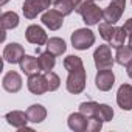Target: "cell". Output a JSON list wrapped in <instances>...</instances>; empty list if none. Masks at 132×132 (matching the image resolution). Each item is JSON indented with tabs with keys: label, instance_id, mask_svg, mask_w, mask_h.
I'll return each instance as SVG.
<instances>
[{
	"label": "cell",
	"instance_id": "1",
	"mask_svg": "<svg viewBox=\"0 0 132 132\" xmlns=\"http://www.w3.org/2000/svg\"><path fill=\"white\" fill-rule=\"evenodd\" d=\"M76 13L82 17L84 23L89 27L100 25V20H103V10L95 3V0H84L76 8Z\"/></svg>",
	"mask_w": 132,
	"mask_h": 132
},
{
	"label": "cell",
	"instance_id": "2",
	"mask_svg": "<svg viewBox=\"0 0 132 132\" xmlns=\"http://www.w3.org/2000/svg\"><path fill=\"white\" fill-rule=\"evenodd\" d=\"M86 69H78L73 72H69L67 76V82H65V87H67V92L73 93V95H79L84 92L86 89Z\"/></svg>",
	"mask_w": 132,
	"mask_h": 132
},
{
	"label": "cell",
	"instance_id": "3",
	"mask_svg": "<svg viewBox=\"0 0 132 132\" xmlns=\"http://www.w3.org/2000/svg\"><path fill=\"white\" fill-rule=\"evenodd\" d=\"M95 44V33L89 28H79L72 34V45L76 50H87Z\"/></svg>",
	"mask_w": 132,
	"mask_h": 132
},
{
	"label": "cell",
	"instance_id": "4",
	"mask_svg": "<svg viewBox=\"0 0 132 132\" xmlns=\"http://www.w3.org/2000/svg\"><path fill=\"white\" fill-rule=\"evenodd\" d=\"M51 3H53L51 0H25L22 5V13H23L25 19L33 20L37 17V14L47 11Z\"/></svg>",
	"mask_w": 132,
	"mask_h": 132
},
{
	"label": "cell",
	"instance_id": "5",
	"mask_svg": "<svg viewBox=\"0 0 132 132\" xmlns=\"http://www.w3.org/2000/svg\"><path fill=\"white\" fill-rule=\"evenodd\" d=\"M93 62H95V67L98 70L112 69L115 64V57L112 56L110 45H100L93 53Z\"/></svg>",
	"mask_w": 132,
	"mask_h": 132
},
{
	"label": "cell",
	"instance_id": "6",
	"mask_svg": "<svg viewBox=\"0 0 132 132\" xmlns=\"http://www.w3.org/2000/svg\"><path fill=\"white\" fill-rule=\"evenodd\" d=\"M124 8H126V0H110V3L107 8L103 10V19L104 22H109V23H117L123 13H124Z\"/></svg>",
	"mask_w": 132,
	"mask_h": 132
},
{
	"label": "cell",
	"instance_id": "7",
	"mask_svg": "<svg viewBox=\"0 0 132 132\" xmlns=\"http://www.w3.org/2000/svg\"><path fill=\"white\" fill-rule=\"evenodd\" d=\"M42 23L48 28V30H51V31H57L61 27H62V23H64V14L62 13H59L56 8H53V10H47L44 14H42Z\"/></svg>",
	"mask_w": 132,
	"mask_h": 132
},
{
	"label": "cell",
	"instance_id": "8",
	"mask_svg": "<svg viewBox=\"0 0 132 132\" xmlns=\"http://www.w3.org/2000/svg\"><path fill=\"white\" fill-rule=\"evenodd\" d=\"M115 84V75L112 72V69H104V70H98L96 76H95V86L98 90L101 92H109Z\"/></svg>",
	"mask_w": 132,
	"mask_h": 132
},
{
	"label": "cell",
	"instance_id": "9",
	"mask_svg": "<svg viewBox=\"0 0 132 132\" xmlns=\"http://www.w3.org/2000/svg\"><path fill=\"white\" fill-rule=\"evenodd\" d=\"M27 87H28V90L33 95H44L45 92H48L47 76L45 75H40V73H34V75L28 76Z\"/></svg>",
	"mask_w": 132,
	"mask_h": 132
},
{
	"label": "cell",
	"instance_id": "10",
	"mask_svg": "<svg viewBox=\"0 0 132 132\" xmlns=\"http://www.w3.org/2000/svg\"><path fill=\"white\" fill-rule=\"evenodd\" d=\"M25 37L30 44H34L37 47L40 45H47L48 42V36L45 33V30L39 25H30L27 30H25Z\"/></svg>",
	"mask_w": 132,
	"mask_h": 132
},
{
	"label": "cell",
	"instance_id": "11",
	"mask_svg": "<svg viewBox=\"0 0 132 132\" xmlns=\"http://www.w3.org/2000/svg\"><path fill=\"white\" fill-rule=\"evenodd\" d=\"M23 56H25V50L17 42L8 44L5 47V50H3V59L8 64H20V61L23 59Z\"/></svg>",
	"mask_w": 132,
	"mask_h": 132
},
{
	"label": "cell",
	"instance_id": "12",
	"mask_svg": "<svg viewBox=\"0 0 132 132\" xmlns=\"http://www.w3.org/2000/svg\"><path fill=\"white\" fill-rule=\"evenodd\" d=\"M117 104L123 110H132V86L130 84H121L117 92Z\"/></svg>",
	"mask_w": 132,
	"mask_h": 132
},
{
	"label": "cell",
	"instance_id": "13",
	"mask_svg": "<svg viewBox=\"0 0 132 132\" xmlns=\"http://www.w3.org/2000/svg\"><path fill=\"white\" fill-rule=\"evenodd\" d=\"M2 86L6 92L10 93H17L20 89H22V76L17 73V72H8L3 79H2Z\"/></svg>",
	"mask_w": 132,
	"mask_h": 132
},
{
	"label": "cell",
	"instance_id": "14",
	"mask_svg": "<svg viewBox=\"0 0 132 132\" xmlns=\"http://www.w3.org/2000/svg\"><path fill=\"white\" fill-rule=\"evenodd\" d=\"M5 120L10 126L16 127V129H22L28 124L30 118H28V113L27 112H22V110H11L5 115Z\"/></svg>",
	"mask_w": 132,
	"mask_h": 132
},
{
	"label": "cell",
	"instance_id": "15",
	"mask_svg": "<svg viewBox=\"0 0 132 132\" xmlns=\"http://www.w3.org/2000/svg\"><path fill=\"white\" fill-rule=\"evenodd\" d=\"M87 117L81 112H75V113H70L69 120H67V124L72 130L75 132H86L87 130Z\"/></svg>",
	"mask_w": 132,
	"mask_h": 132
},
{
	"label": "cell",
	"instance_id": "16",
	"mask_svg": "<svg viewBox=\"0 0 132 132\" xmlns=\"http://www.w3.org/2000/svg\"><path fill=\"white\" fill-rule=\"evenodd\" d=\"M19 65H20V70H22L27 76H31V75H34V73H39V72H40V67H39V61H37V57L30 56V54H25Z\"/></svg>",
	"mask_w": 132,
	"mask_h": 132
},
{
	"label": "cell",
	"instance_id": "17",
	"mask_svg": "<svg viewBox=\"0 0 132 132\" xmlns=\"http://www.w3.org/2000/svg\"><path fill=\"white\" fill-rule=\"evenodd\" d=\"M27 113H28L30 123H34V124H39L47 118V109L42 104H31L27 109Z\"/></svg>",
	"mask_w": 132,
	"mask_h": 132
},
{
	"label": "cell",
	"instance_id": "18",
	"mask_svg": "<svg viewBox=\"0 0 132 132\" xmlns=\"http://www.w3.org/2000/svg\"><path fill=\"white\" fill-rule=\"evenodd\" d=\"M84 2V0H56L54 2V8L62 13L64 16H69L73 11H76V8Z\"/></svg>",
	"mask_w": 132,
	"mask_h": 132
},
{
	"label": "cell",
	"instance_id": "19",
	"mask_svg": "<svg viewBox=\"0 0 132 132\" xmlns=\"http://www.w3.org/2000/svg\"><path fill=\"white\" fill-rule=\"evenodd\" d=\"M37 61H39V67H40V72L47 73V72H51L54 69V64H56V59H54V54L51 51H40L39 56H37Z\"/></svg>",
	"mask_w": 132,
	"mask_h": 132
},
{
	"label": "cell",
	"instance_id": "20",
	"mask_svg": "<svg viewBox=\"0 0 132 132\" xmlns=\"http://www.w3.org/2000/svg\"><path fill=\"white\" fill-rule=\"evenodd\" d=\"M115 62L123 65V67H127L129 64H132V47L130 45H123V47L117 48Z\"/></svg>",
	"mask_w": 132,
	"mask_h": 132
},
{
	"label": "cell",
	"instance_id": "21",
	"mask_svg": "<svg viewBox=\"0 0 132 132\" xmlns=\"http://www.w3.org/2000/svg\"><path fill=\"white\" fill-rule=\"evenodd\" d=\"M0 23H2V30H13L19 25V16L14 11H5L0 16Z\"/></svg>",
	"mask_w": 132,
	"mask_h": 132
},
{
	"label": "cell",
	"instance_id": "22",
	"mask_svg": "<svg viewBox=\"0 0 132 132\" xmlns=\"http://www.w3.org/2000/svg\"><path fill=\"white\" fill-rule=\"evenodd\" d=\"M47 50L51 51L54 56H61V54L65 53L67 45H65L64 39H61V37H50L48 42H47Z\"/></svg>",
	"mask_w": 132,
	"mask_h": 132
},
{
	"label": "cell",
	"instance_id": "23",
	"mask_svg": "<svg viewBox=\"0 0 132 132\" xmlns=\"http://www.w3.org/2000/svg\"><path fill=\"white\" fill-rule=\"evenodd\" d=\"M126 37H127L126 30H124L123 27H115V31H113V34H112V39L109 40V45H110L112 48H120V47L124 45Z\"/></svg>",
	"mask_w": 132,
	"mask_h": 132
},
{
	"label": "cell",
	"instance_id": "24",
	"mask_svg": "<svg viewBox=\"0 0 132 132\" xmlns=\"http://www.w3.org/2000/svg\"><path fill=\"white\" fill-rule=\"evenodd\" d=\"M82 67H84V62L79 56L70 54L64 59V69L67 72H73V70H78V69H82Z\"/></svg>",
	"mask_w": 132,
	"mask_h": 132
},
{
	"label": "cell",
	"instance_id": "25",
	"mask_svg": "<svg viewBox=\"0 0 132 132\" xmlns=\"http://www.w3.org/2000/svg\"><path fill=\"white\" fill-rule=\"evenodd\" d=\"M98 107H100L98 103H95V101H86V103H81L79 104V112L84 113L87 118L89 117H96Z\"/></svg>",
	"mask_w": 132,
	"mask_h": 132
},
{
	"label": "cell",
	"instance_id": "26",
	"mask_svg": "<svg viewBox=\"0 0 132 132\" xmlns=\"http://www.w3.org/2000/svg\"><path fill=\"white\" fill-rule=\"evenodd\" d=\"M96 117H98L100 120H103L104 123H106V121H112V118H113V109H112L109 104H100Z\"/></svg>",
	"mask_w": 132,
	"mask_h": 132
},
{
	"label": "cell",
	"instance_id": "27",
	"mask_svg": "<svg viewBox=\"0 0 132 132\" xmlns=\"http://www.w3.org/2000/svg\"><path fill=\"white\" fill-rule=\"evenodd\" d=\"M113 31H115L113 23H109V22H103V23H100V36H101L104 40L109 42V40L112 39Z\"/></svg>",
	"mask_w": 132,
	"mask_h": 132
},
{
	"label": "cell",
	"instance_id": "28",
	"mask_svg": "<svg viewBox=\"0 0 132 132\" xmlns=\"http://www.w3.org/2000/svg\"><path fill=\"white\" fill-rule=\"evenodd\" d=\"M45 76H47V82H48V92L57 90L59 86H61V78H59L54 72H47Z\"/></svg>",
	"mask_w": 132,
	"mask_h": 132
},
{
	"label": "cell",
	"instance_id": "29",
	"mask_svg": "<svg viewBox=\"0 0 132 132\" xmlns=\"http://www.w3.org/2000/svg\"><path fill=\"white\" fill-rule=\"evenodd\" d=\"M103 120H100L98 117H89L87 120V130L86 132H100L103 129Z\"/></svg>",
	"mask_w": 132,
	"mask_h": 132
},
{
	"label": "cell",
	"instance_id": "30",
	"mask_svg": "<svg viewBox=\"0 0 132 132\" xmlns=\"http://www.w3.org/2000/svg\"><path fill=\"white\" fill-rule=\"evenodd\" d=\"M123 28L126 30V33H127V39H129V45L132 47V19H127V20L124 22Z\"/></svg>",
	"mask_w": 132,
	"mask_h": 132
},
{
	"label": "cell",
	"instance_id": "31",
	"mask_svg": "<svg viewBox=\"0 0 132 132\" xmlns=\"http://www.w3.org/2000/svg\"><path fill=\"white\" fill-rule=\"evenodd\" d=\"M126 69H127V70H126V72H127V76H129V78L132 79V64H129Z\"/></svg>",
	"mask_w": 132,
	"mask_h": 132
},
{
	"label": "cell",
	"instance_id": "32",
	"mask_svg": "<svg viewBox=\"0 0 132 132\" xmlns=\"http://www.w3.org/2000/svg\"><path fill=\"white\" fill-rule=\"evenodd\" d=\"M6 2H8V0H0V6H5Z\"/></svg>",
	"mask_w": 132,
	"mask_h": 132
},
{
	"label": "cell",
	"instance_id": "33",
	"mask_svg": "<svg viewBox=\"0 0 132 132\" xmlns=\"http://www.w3.org/2000/svg\"><path fill=\"white\" fill-rule=\"evenodd\" d=\"M51 2H53V3H54V2H56V0H51Z\"/></svg>",
	"mask_w": 132,
	"mask_h": 132
},
{
	"label": "cell",
	"instance_id": "34",
	"mask_svg": "<svg viewBox=\"0 0 132 132\" xmlns=\"http://www.w3.org/2000/svg\"><path fill=\"white\" fill-rule=\"evenodd\" d=\"M95 2H96V0H95ZM100 2H101V0H100Z\"/></svg>",
	"mask_w": 132,
	"mask_h": 132
},
{
	"label": "cell",
	"instance_id": "35",
	"mask_svg": "<svg viewBox=\"0 0 132 132\" xmlns=\"http://www.w3.org/2000/svg\"><path fill=\"white\" fill-rule=\"evenodd\" d=\"M130 2H132V0H130Z\"/></svg>",
	"mask_w": 132,
	"mask_h": 132
}]
</instances>
